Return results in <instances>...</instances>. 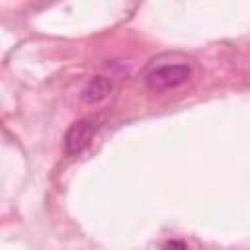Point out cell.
Returning a JSON list of instances; mask_svg holds the SVG:
<instances>
[{
	"instance_id": "cell-1",
	"label": "cell",
	"mask_w": 250,
	"mask_h": 250,
	"mask_svg": "<svg viewBox=\"0 0 250 250\" xmlns=\"http://www.w3.org/2000/svg\"><path fill=\"white\" fill-rule=\"evenodd\" d=\"M188 78H189V66L188 64H164V66L154 68L148 74L146 84L150 90L162 92V90H170V88L184 84Z\"/></svg>"
},
{
	"instance_id": "cell-2",
	"label": "cell",
	"mask_w": 250,
	"mask_h": 250,
	"mask_svg": "<svg viewBox=\"0 0 250 250\" xmlns=\"http://www.w3.org/2000/svg\"><path fill=\"white\" fill-rule=\"evenodd\" d=\"M96 129H98V125L94 119H80V121L72 123L64 135V150L70 156L80 154L90 145Z\"/></svg>"
},
{
	"instance_id": "cell-3",
	"label": "cell",
	"mask_w": 250,
	"mask_h": 250,
	"mask_svg": "<svg viewBox=\"0 0 250 250\" xmlns=\"http://www.w3.org/2000/svg\"><path fill=\"white\" fill-rule=\"evenodd\" d=\"M111 92V82L105 76H94L88 80V84L82 90V100L86 104H98L105 100Z\"/></svg>"
},
{
	"instance_id": "cell-4",
	"label": "cell",
	"mask_w": 250,
	"mask_h": 250,
	"mask_svg": "<svg viewBox=\"0 0 250 250\" xmlns=\"http://www.w3.org/2000/svg\"><path fill=\"white\" fill-rule=\"evenodd\" d=\"M164 250H188V248H186V244L182 240H168L164 244Z\"/></svg>"
}]
</instances>
